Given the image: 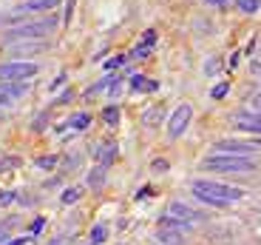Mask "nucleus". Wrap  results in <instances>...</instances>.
I'll use <instances>...</instances> for the list:
<instances>
[{"label":"nucleus","instance_id":"f257e3e1","mask_svg":"<svg viewBox=\"0 0 261 245\" xmlns=\"http://www.w3.org/2000/svg\"><path fill=\"white\" fill-rule=\"evenodd\" d=\"M190 191H193V197L199 199V203H207V206H216V208L233 206V203H239V199L244 197L242 188L222 186V183H216V180H193Z\"/></svg>","mask_w":261,"mask_h":245},{"label":"nucleus","instance_id":"f03ea898","mask_svg":"<svg viewBox=\"0 0 261 245\" xmlns=\"http://www.w3.org/2000/svg\"><path fill=\"white\" fill-rule=\"evenodd\" d=\"M202 171H222V174H247L255 171V163L242 154H210L202 160Z\"/></svg>","mask_w":261,"mask_h":245},{"label":"nucleus","instance_id":"7ed1b4c3","mask_svg":"<svg viewBox=\"0 0 261 245\" xmlns=\"http://www.w3.org/2000/svg\"><path fill=\"white\" fill-rule=\"evenodd\" d=\"M57 29V17H40V20H29L23 26L12 29L6 34V43H17V40H37V37H48Z\"/></svg>","mask_w":261,"mask_h":245},{"label":"nucleus","instance_id":"20e7f679","mask_svg":"<svg viewBox=\"0 0 261 245\" xmlns=\"http://www.w3.org/2000/svg\"><path fill=\"white\" fill-rule=\"evenodd\" d=\"M37 72H40V66H34V63H3V66H0V80L29 83Z\"/></svg>","mask_w":261,"mask_h":245},{"label":"nucleus","instance_id":"39448f33","mask_svg":"<svg viewBox=\"0 0 261 245\" xmlns=\"http://www.w3.org/2000/svg\"><path fill=\"white\" fill-rule=\"evenodd\" d=\"M190 120H193V106H190V103L176 106V112L170 114V120H168V137H179V134L188 128Z\"/></svg>","mask_w":261,"mask_h":245},{"label":"nucleus","instance_id":"423d86ee","mask_svg":"<svg viewBox=\"0 0 261 245\" xmlns=\"http://www.w3.org/2000/svg\"><path fill=\"white\" fill-rule=\"evenodd\" d=\"M216 154H253V151H261L255 140H219L216 143Z\"/></svg>","mask_w":261,"mask_h":245},{"label":"nucleus","instance_id":"0eeeda50","mask_svg":"<svg viewBox=\"0 0 261 245\" xmlns=\"http://www.w3.org/2000/svg\"><path fill=\"white\" fill-rule=\"evenodd\" d=\"M233 126L250 134H261V112H239L233 114Z\"/></svg>","mask_w":261,"mask_h":245},{"label":"nucleus","instance_id":"6e6552de","mask_svg":"<svg viewBox=\"0 0 261 245\" xmlns=\"http://www.w3.org/2000/svg\"><path fill=\"white\" fill-rule=\"evenodd\" d=\"M168 214H173V217L185 219V222H202V219H204V214H202V211H196V208L185 206V203H179V199H176V203H170Z\"/></svg>","mask_w":261,"mask_h":245},{"label":"nucleus","instance_id":"1a4fd4ad","mask_svg":"<svg viewBox=\"0 0 261 245\" xmlns=\"http://www.w3.org/2000/svg\"><path fill=\"white\" fill-rule=\"evenodd\" d=\"M60 0H26L14 9V14H29V12H46V9H54Z\"/></svg>","mask_w":261,"mask_h":245},{"label":"nucleus","instance_id":"9d476101","mask_svg":"<svg viewBox=\"0 0 261 245\" xmlns=\"http://www.w3.org/2000/svg\"><path fill=\"white\" fill-rule=\"evenodd\" d=\"M156 245H182V231H170V228H159L156 237H153Z\"/></svg>","mask_w":261,"mask_h":245},{"label":"nucleus","instance_id":"9b49d317","mask_svg":"<svg viewBox=\"0 0 261 245\" xmlns=\"http://www.w3.org/2000/svg\"><path fill=\"white\" fill-rule=\"evenodd\" d=\"M0 88H3V92H6L12 100H17V97H23V94L29 92V83H14V80H3V83H0Z\"/></svg>","mask_w":261,"mask_h":245},{"label":"nucleus","instance_id":"f8f14e48","mask_svg":"<svg viewBox=\"0 0 261 245\" xmlns=\"http://www.w3.org/2000/svg\"><path fill=\"white\" fill-rule=\"evenodd\" d=\"M159 228H170V231H188L190 222H185V219L173 217V214H165V217L159 219Z\"/></svg>","mask_w":261,"mask_h":245},{"label":"nucleus","instance_id":"ddd939ff","mask_svg":"<svg viewBox=\"0 0 261 245\" xmlns=\"http://www.w3.org/2000/svg\"><path fill=\"white\" fill-rule=\"evenodd\" d=\"M130 88H134V92H156L159 83H156V80L142 77V74H134V80H130Z\"/></svg>","mask_w":261,"mask_h":245},{"label":"nucleus","instance_id":"4468645a","mask_svg":"<svg viewBox=\"0 0 261 245\" xmlns=\"http://www.w3.org/2000/svg\"><path fill=\"white\" fill-rule=\"evenodd\" d=\"M102 183H105V168H102V166H97L91 174H88V186H91V188H99Z\"/></svg>","mask_w":261,"mask_h":245},{"label":"nucleus","instance_id":"2eb2a0df","mask_svg":"<svg viewBox=\"0 0 261 245\" xmlns=\"http://www.w3.org/2000/svg\"><path fill=\"white\" fill-rule=\"evenodd\" d=\"M236 6L242 9L244 14H253V12L261 9V0H236Z\"/></svg>","mask_w":261,"mask_h":245},{"label":"nucleus","instance_id":"dca6fc26","mask_svg":"<svg viewBox=\"0 0 261 245\" xmlns=\"http://www.w3.org/2000/svg\"><path fill=\"white\" fill-rule=\"evenodd\" d=\"M102 120L108 123V126H117V123H119V108H117V106H108V108L102 112Z\"/></svg>","mask_w":261,"mask_h":245},{"label":"nucleus","instance_id":"f3484780","mask_svg":"<svg viewBox=\"0 0 261 245\" xmlns=\"http://www.w3.org/2000/svg\"><path fill=\"white\" fill-rule=\"evenodd\" d=\"M77 199H80V188H65V191H63V203H65V206H74Z\"/></svg>","mask_w":261,"mask_h":245},{"label":"nucleus","instance_id":"a211bd4d","mask_svg":"<svg viewBox=\"0 0 261 245\" xmlns=\"http://www.w3.org/2000/svg\"><path fill=\"white\" fill-rule=\"evenodd\" d=\"M37 166L40 168H54V166H57V157H54V154H46V157L37 160Z\"/></svg>","mask_w":261,"mask_h":245},{"label":"nucleus","instance_id":"6ab92c4d","mask_svg":"<svg viewBox=\"0 0 261 245\" xmlns=\"http://www.w3.org/2000/svg\"><path fill=\"white\" fill-rule=\"evenodd\" d=\"M159 112H162V108H148V114H145L142 123H145V126H153V123L159 120Z\"/></svg>","mask_w":261,"mask_h":245},{"label":"nucleus","instance_id":"aec40b11","mask_svg":"<svg viewBox=\"0 0 261 245\" xmlns=\"http://www.w3.org/2000/svg\"><path fill=\"white\" fill-rule=\"evenodd\" d=\"M122 63H125V57H122V54H119V57H111V60H105V66H102V69H108V72H111V69H119V66H122Z\"/></svg>","mask_w":261,"mask_h":245},{"label":"nucleus","instance_id":"412c9836","mask_svg":"<svg viewBox=\"0 0 261 245\" xmlns=\"http://www.w3.org/2000/svg\"><path fill=\"white\" fill-rule=\"evenodd\" d=\"M153 40H156V32H153V29H148V32L142 34V46L150 49V46H153Z\"/></svg>","mask_w":261,"mask_h":245},{"label":"nucleus","instance_id":"4be33fe9","mask_svg":"<svg viewBox=\"0 0 261 245\" xmlns=\"http://www.w3.org/2000/svg\"><path fill=\"white\" fill-rule=\"evenodd\" d=\"M71 126L77 128V131H80V128H85V126H88V114H77V117L71 120Z\"/></svg>","mask_w":261,"mask_h":245},{"label":"nucleus","instance_id":"5701e85b","mask_svg":"<svg viewBox=\"0 0 261 245\" xmlns=\"http://www.w3.org/2000/svg\"><path fill=\"white\" fill-rule=\"evenodd\" d=\"M43 226H46V219H43V217L34 219V222H32V237H37V234L43 231Z\"/></svg>","mask_w":261,"mask_h":245},{"label":"nucleus","instance_id":"b1692460","mask_svg":"<svg viewBox=\"0 0 261 245\" xmlns=\"http://www.w3.org/2000/svg\"><path fill=\"white\" fill-rule=\"evenodd\" d=\"M227 88H230V86H227V83H219V86H216V88H213V97H216V100H222V97H224V94H227Z\"/></svg>","mask_w":261,"mask_h":245},{"label":"nucleus","instance_id":"393cba45","mask_svg":"<svg viewBox=\"0 0 261 245\" xmlns=\"http://www.w3.org/2000/svg\"><path fill=\"white\" fill-rule=\"evenodd\" d=\"M91 239H94V242H102V239H105V228L97 226V228L91 231Z\"/></svg>","mask_w":261,"mask_h":245},{"label":"nucleus","instance_id":"a878e982","mask_svg":"<svg viewBox=\"0 0 261 245\" xmlns=\"http://www.w3.org/2000/svg\"><path fill=\"white\" fill-rule=\"evenodd\" d=\"M250 106H253V112H261V92L250 97Z\"/></svg>","mask_w":261,"mask_h":245},{"label":"nucleus","instance_id":"bb28decb","mask_svg":"<svg viewBox=\"0 0 261 245\" xmlns=\"http://www.w3.org/2000/svg\"><path fill=\"white\" fill-rule=\"evenodd\" d=\"M68 242H71V237H68V234H63V237H54L48 245H68Z\"/></svg>","mask_w":261,"mask_h":245},{"label":"nucleus","instance_id":"cd10ccee","mask_svg":"<svg viewBox=\"0 0 261 245\" xmlns=\"http://www.w3.org/2000/svg\"><path fill=\"white\" fill-rule=\"evenodd\" d=\"M12 199H14V194H12V191H0V206H9Z\"/></svg>","mask_w":261,"mask_h":245},{"label":"nucleus","instance_id":"c85d7f7f","mask_svg":"<svg viewBox=\"0 0 261 245\" xmlns=\"http://www.w3.org/2000/svg\"><path fill=\"white\" fill-rule=\"evenodd\" d=\"M216 72H219V66H216V60H207V66H204V74L210 77V74H216Z\"/></svg>","mask_w":261,"mask_h":245},{"label":"nucleus","instance_id":"c756f323","mask_svg":"<svg viewBox=\"0 0 261 245\" xmlns=\"http://www.w3.org/2000/svg\"><path fill=\"white\" fill-rule=\"evenodd\" d=\"M148 52H150V49L139 46V49H134V57H148Z\"/></svg>","mask_w":261,"mask_h":245},{"label":"nucleus","instance_id":"7c9ffc66","mask_svg":"<svg viewBox=\"0 0 261 245\" xmlns=\"http://www.w3.org/2000/svg\"><path fill=\"white\" fill-rule=\"evenodd\" d=\"M29 239H32V237H17V239H12V242H6V245H26Z\"/></svg>","mask_w":261,"mask_h":245},{"label":"nucleus","instance_id":"2f4dec72","mask_svg":"<svg viewBox=\"0 0 261 245\" xmlns=\"http://www.w3.org/2000/svg\"><path fill=\"white\" fill-rule=\"evenodd\" d=\"M153 171H168V163H153Z\"/></svg>","mask_w":261,"mask_h":245},{"label":"nucleus","instance_id":"473e14b6","mask_svg":"<svg viewBox=\"0 0 261 245\" xmlns=\"http://www.w3.org/2000/svg\"><path fill=\"white\" fill-rule=\"evenodd\" d=\"M207 3H222V0H207Z\"/></svg>","mask_w":261,"mask_h":245},{"label":"nucleus","instance_id":"72a5a7b5","mask_svg":"<svg viewBox=\"0 0 261 245\" xmlns=\"http://www.w3.org/2000/svg\"><path fill=\"white\" fill-rule=\"evenodd\" d=\"M0 237H3V228H0Z\"/></svg>","mask_w":261,"mask_h":245}]
</instances>
